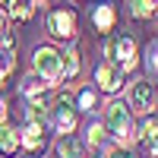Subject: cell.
I'll list each match as a JSON object with an SVG mask.
<instances>
[{
  "mask_svg": "<svg viewBox=\"0 0 158 158\" xmlns=\"http://www.w3.org/2000/svg\"><path fill=\"white\" fill-rule=\"evenodd\" d=\"M95 79H98V85L104 92H117V89H120V73H114L111 63H101L98 73H95Z\"/></svg>",
  "mask_w": 158,
  "mask_h": 158,
  "instance_id": "52a82bcc",
  "label": "cell"
},
{
  "mask_svg": "<svg viewBox=\"0 0 158 158\" xmlns=\"http://www.w3.org/2000/svg\"><path fill=\"white\" fill-rule=\"evenodd\" d=\"M95 25H98V32H111V25H114V6H98L95 10Z\"/></svg>",
  "mask_w": 158,
  "mask_h": 158,
  "instance_id": "9a60e30c",
  "label": "cell"
},
{
  "mask_svg": "<svg viewBox=\"0 0 158 158\" xmlns=\"http://www.w3.org/2000/svg\"><path fill=\"white\" fill-rule=\"evenodd\" d=\"M152 70H155V73H158V44H155V48H152Z\"/></svg>",
  "mask_w": 158,
  "mask_h": 158,
  "instance_id": "7402d4cb",
  "label": "cell"
},
{
  "mask_svg": "<svg viewBox=\"0 0 158 158\" xmlns=\"http://www.w3.org/2000/svg\"><path fill=\"white\" fill-rule=\"evenodd\" d=\"M108 142V130H104V123H92L89 127V146H104Z\"/></svg>",
  "mask_w": 158,
  "mask_h": 158,
  "instance_id": "2e32d148",
  "label": "cell"
},
{
  "mask_svg": "<svg viewBox=\"0 0 158 158\" xmlns=\"http://www.w3.org/2000/svg\"><path fill=\"white\" fill-rule=\"evenodd\" d=\"M139 139H142V146L158 158V120H149L146 127H142V136Z\"/></svg>",
  "mask_w": 158,
  "mask_h": 158,
  "instance_id": "8fae6325",
  "label": "cell"
},
{
  "mask_svg": "<svg viewBox=\"0 0 158 158\" xmlns=\"http://www.w3.org/2000/svg\"><path fill=\"white\" fill-rule=\"evenodd\" d=\"M104 130H111L120 146L133 142V136H136L133 133V114H130V108L123 101H111L108 104V111H104Z\"/></svg>",
  "mask_w": 158,
  "mask_h": 158,
  "instance_id": "6da1fadb",
  "label": "cell"
},
{
  "mask_svg": "<svg viewBox=\"0 0 158 158\" xmlns=\"http://www.w3.org/2000/svg\"><path fill=\"white\" fill-rule=\"evenodd\" d=\"M6 70H10V63L0 57V85H3V79H6Z\"/></svg>",
  "mask_w": 158,
  "mask_h": 158,
  "instance_id": "44dd1931",
  "label": "cell"
},
{
  "mask_svg": "<svg viewBox=\"0 0 158 158\" xmlns=\"http://www.w3.org/2000/svg\"><path fill=\"white\" fill-rule=\"evenodd\" d=\"M155 6H158V0H133V16L139 19H146V16H152L155 13Z\"/></svg>",
  "mask_w": 158,
  "mask_h": 158,
  "instance_id": "e0dca14e",
  "label": "cell"
},
{
  "mask_svg": "<svg viewBox=\"0 0 158 158\" xmlns=\"http://www.w3.org/2000/svg\"><path fill=\"white\" fill-rule=\"evenodd\" d=\"M48 32L54 35V38H73L76 35V13L73 10H51Z\"/></svg>",
  "mask_w": 158,
  "mask_h": 158,
  "instance_id": "3957f363",
  "label": "cell"
},
{
  "mask_svg": "<svg viewBox=\"0 0 158 158\" xmlns=\"http://www.w3.org/2000/svg\"><path fill=\"white\" fill-rule=\"evenodd\" d=\"M114 60L120 63V70H123V73H130V70L136 67V41H133V38H117Z\"/></svg>",
  "mask_w": 158,
  "mask_h": 158,
  "instance_id": "8992f818",
  "label": "cell"
},
{
  "mask_svg": "<svg viewBox=\"0 0 158 158\" xmlns=\"http://www.w3.org/2000/svg\"><path fill=\"white\" fill-rule=\"evenodd\" d=\"M3 3L10 6V13L16 19H29L32 16V6H35V0H3Z\"/></svg>",
  "mask_w": 158,
  "mask_h": 158,
  "instance_id": "4fadbf2b",
  "label": "cell"
},
{
  "mask_svg": "<svg viewBox=\"0 0 158 158\" xmlns=\"http://www.w3.org/2000/svg\"><path fill=\"white\" fill-rule=\"evenodd\" d=\"M6 32H10V25H6V16L0 13V44H6L10 38H6Z\"/></svg>",
  "mask_w": 158,
  "mask_h": 158,
  "instance_id": "ffe728a7",
  "label": "cell"
},
{
  "mask_svg": "<svg viewBox=\"0 0 158 158\" xmlns=\"http://www.w3.org/2000/svg\"><path fill=\"white\" fill-rule=\"evenodd\" d=\"M3 117H6V111H3V101H0V127H3Z\"/></svg>",
  "mask_w": 158,
  "mask_h": 158,
  "instance_id": "603a6c76",
  "label": "cell"
},
{
  "mask_svg": "<svg viewBox=\"0 0 158 158\" xmlns=\"http://www.w3.org/2000/svg\"><path fill=\"white\" fill-rule=\"evenodd\" d=\"M44 114H48V98H44V95L32 98V101H29V120H32V123H35V120L41 123V120H44Z\"/></svg>",
  "mask_w": 158,
  "mask_h": 158,
  "instance_id": "5bb4252c",
  "label": "cell"
},
{
  "mask_svg": "<svg viewBox=\"0 0 158 158\" xmlns=\"http://www.w3.org/2000/svg\"><path fill=\"white\" fill-rule=\"evenodd\" d=\"M57 152H60V158H82V142L76 136H60Z\"/></svg>",
  "mask_w": 158,
  "mask_h": 158,
  "instance_id": "ba28073f",
  "label": "cell"
},
{
  "mask_svg": "<svg viewBox=\"0 0 158 158\" xmlns=\"http://www.w3.org/2000/svg\"><path fill=\"white\" fill-rule=\"evenodd\" d=\"M54 127L60 130L63 136H70L73 130H76V104L70 95H60L57 104H54Z\"/></svg>",
  "mask_w": 158,
  "mask_h": 158,
  "instance_id": "277c9868",
  "label": "cell"
},
{
  "mask_svg": "<svg viewBox=\"0 0 158 158\" xmlns=\"http://www.w3.org/2000/svg\"><path fill=\"white\" fill-rule=\"evenodd\" d=\"M16 149H19V133H13L10 127H0V152L13 155Z\"/></svg>",
  "mask_w": 158,
  "mask_h": 158,
  "instance_id": "7c38bea8",
  "label": "cell"
},
{
  "mask_svg": "<svg viewBox=\"0 0 158 158\" xmlns=\"http://www.w3.org/2000/svg\"><path fill=\"white\" fill-rule=\"evenodd\" d=\"M127 108H133L139 114H152L155 111V89L149 79H139V82L130 85V104Z\"/></svg>",
  "mask_w": 158,
  "mask_h": 158,
  "instance_id": "7a4b0ae2",
  "label": "cell"
},
{
  "mask_svg": "<svg viewBox=\"0 0 158 158\" xmlns=\"http://www.w3.org/2000/svg\"><path fill=\"white\" fill-rule=\"evenodd\" d=\"M19 146H25V149H29V152H35V149H41L44 146V136H41V127H29V130H25V133L19 136Z\"/></svg>",
  "mask_w": 158,
  "mask_h": 158,
  "instance_id": "30bf717a",
  "label": "cell"
},
{
  "mask_svg": "<svg viewBox=\"0 0 158 158\" xmlns=\"http://www.w3.org/2000/svg\"><path fill=\"white\" fill-rule=\"evenodd\" d=\"M35 73L44 79H60V54L54 48H38L35 51Z\"/></svg>",
  "mask_w": 158,
  "mask_h": 158,
  "instance_id": "5b68a950",
  "label": "cell"
},
{
  "mask_svg": "<svg viewBox=\"0 0 158 158\" xmlns=\"http://www.w3.org/2000/svg\"><path fill=\"white\" fill-rule=\"evenodd\" d=\"M79 73V51L73 48V51H67V54L60 57V76L63 79H73Z\"/></svg>",
  "mask_w": 158,
  "mask_h": 158,
  "instance_id": "9c48e42d",
  "label": "cell"
},
{
  "mask_svg": "<svg viewBox=\"0 0 158 158\" xmlns=\"http://www.w3.org/2000/svg\"><path fill=\"white\" fill-rule=\"evenodd\" d=\"M104 158H136V155H133V152H130L127 146H114V149H111L108 155H104Z\"/></svg>",
  "mask_w": 158,
  "mask_h": 158,
  "instance_id": "d6986e66",
  "label": "cell"
},
{
  "mask_svg": "<svg viewBox=\"0 0 158 158\" xmlns=\"http://www.w3.org/2000/svg\"><path fill=\"white\" fill-rule=\"evenodd\" d=\"M76 101H79V108H82V111H92V108H95V92H92V89H82Z\"/></svg>",
  "mask_w": 158,
  "mask_h": 158,
  "instance_id": "ac0fdd59",
  "label": "cell"
}]
</instances>
